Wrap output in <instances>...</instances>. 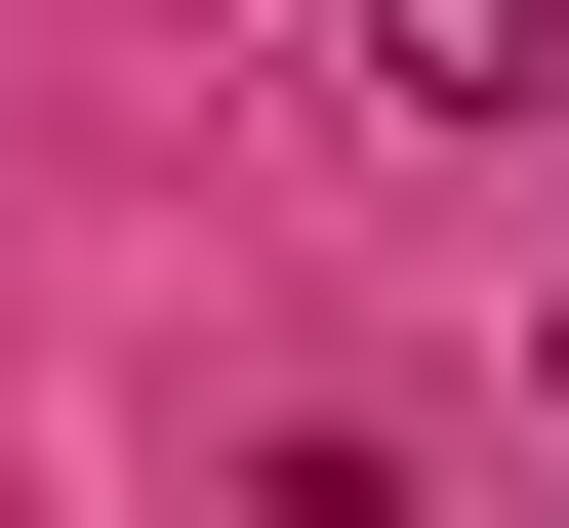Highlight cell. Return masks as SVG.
<instances>
[{
  "label": "cell",
  "mask_w": 569,
  "mask_h": 528,
  "mask_svg": "<svg viewBox=\"0 0 569 528\" xmlns=\"http://www.w3.org/2000/svg\"><path fill=\"white\" fill-rule=\"evenodd\" d=\"M367 82L407 122H569V0H367Z\"/></svg>",
  "instance_id": "6da1fadb"
}]
</instances>
